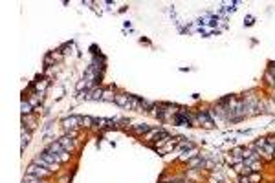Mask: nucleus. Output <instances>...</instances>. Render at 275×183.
<instances>
[{"label":"nucleus","mask_w":275,"mask_h":183,"mask_svg":"<svg viewBox=\"0 0 275 183\" xmlns=\"http://www.w3.org/2000/svg\"><path fill=\"white\" fill-rule=\"evenodd\" d=\"M28 172H29V174H40V176H48V174H50L48 170H37V167H35V165H31Z\"/></svg>","instance_id":"1"}]
</instances>
